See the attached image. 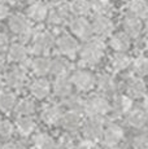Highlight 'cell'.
Returning a JSON list of instances; mask_svg holds the SVG:
<instances>
[{"instance_id": "obj_1", "label": "cell", "mask_w": 148, "mask_h": 149, "mask_svg": "<svg viewBox=\"0 0 148 149\" xmlns=\"http://www.w3.org/2000/svg\"><path fill=\"white\" fill-rule=\"evenodd\" d=\"M105 45L100 38H91L79 49V60L87 66H95L101 61L104 56Z\"/></svg>"}, {"instance_id": "obj_2", "label": "cell", "mask_w": 148, "mask_h": 149, "mask_svg": "<svg viewBox=\"0 0 148 149\" xmlns=\"http://www.w3.org/2000/svg\"><path fill=\"white\" fill-rule=\"evenodd\" d=\"M110 102L108 99L103 95H95L91 96L89 100H86V108H84V113L89 116V118H104L108 113H110Z\"/></svg>"}, {"instance_id": "obj_3", "label": "cell", "mask_w": 148, "mask_h": 149, "mask_svg": "<svg viewBox=\"0 0 148 149\" xmlns=\"http://www.w3.org/2000/svg\"><path fill=\"white\" fill-rule=\"evenodd\" d=\"M8 26H9L12 33L18 35L24 42H27L29 39L34 38L33 27L30 26L29 19L25 16H22V14H13V16H10Z\"/></svg>"}, {"instance_id": "obj_4", "label": "cell", "mask_w": 148, "mask_h": 149, "mask_svg": "<svg viewBox=\"0 0 148 149\" xmlns=\"http://www.w3.org/2000/svg\"><path fill=\"white\" fill-rule=\"evenodd\" d=\"M31 52L36 56H45L56 45V39L48 31H42L34 35Z\"/></svg>"}, {"instance_id": "obj_5", "label": "cell", "mask_w": 148, "mask_h": 149, "mask_svg": "<svg viewBox=\"0 0 148 149\" xmlns=\"http://www.w3.org/2000/svg\"><path fill=\"white\" fill-rule=\"evenodd\" d=\"M70 79L74 87L82 92H87L96 86V77L87 70H75L70 75Z\"/></svg>"}, {"instance_id": "obj_6", "label": "cell", "mask_w": 148, "mask_h": 149, "mask_svg": "<svg viewBox=\"0 0 148 149\" xmlns=\"http://www.w3.org/2000/svg\"><path fill=\"white\" fill-rule=\"evenodd\" d=\"M70 31L82 40H90L94 35L92 24L84 17H75L69 22Z\"/></svg>"}, {"instance_id": "obj_7", "label": "cell", "mask_w": 148, "mask_h": 149, "mask_svg": "<svg viewBox=\"0 0 148 149\" xmlns=\"http://www.w3.org/2000/svg\"><path fill=\"white\" fill-rule=\"evenodd\" d=\"M104 130V118L94 117V118H89L83 123V135L87 140H91V141L103 139Z\"/></svg>"}, {"instance_id": "obj_8", "label": "cell", "mask_w": 148, "mask_h": 149, "mask_svg": "<svg viewBox=\"0 0 148 149\" xmlns=\"http://www.w3.org/2000/svg\"><path fill=\"white\" fill-rule=\"evenodd\" d=\"M56 47H57L59 52L62 56L66 57H74L77 53H79V44L74 36L69 34H62L56 39Z\"/></svg>"}, {"instance_id": "obj_9", "label": "cell", "mask_w": 148, "mask_h": 149, "mask_svg": "<svg viewBox=\"0 0 148 149\" xmlns=\"http://www.w3.org/2000/svg\"><path fill=\"white\" fill-rule=\"evenodd\" d=\"M70 14H72V12H70L69 4L64 3V4L55 5L52 9H50V13H48V24L52 25V26H61L68 21Z\"/></svg>"}, {"instance_id": "obj_10", "label": "cell", "mask_w": 148, "mask_h": 149, "mask_svg": "<svg viewBox=\"0 0 148 149\" xmlns=\"http://www.w3.org/2000/svg\"><path fill=\"white\" fill-rule=\"evenodd\" d=\"M91 24H92L94 34L99 38L110 36V34L114 30V24L108 16H96Z\"/></svg>"}, {"instance_id": "obj_11", "label": "cell", "mask_w": 148, "mask_h": 149, "mask_svg": "<svg viewBox=\"0 0 148 149\" xmlns=\"http://www.w3.org/2000/svg\"><path fill=\"white\" fill-rule=\"evenodd\" d=\"M124 139V128L116 123H109L103 134V141L109 148H113Z\"/></svg>"}, {"instance_id": "obj_12", "label": "cell", "mask_w": 148, "mask_h": 149, "mask_svg": "<svg viewBox=\"0 0 148 149\" xmlns=\"http://www.w3.org/2000/svg\"><path fill=\"white\" fill-rule=\"evenodd\" d=\"M5 84L9 88H15L20 90L25 86L26 83V73H25L24 68H12L7 74H5Z\"/></svg>"}, {"instance_id": "obj_13", "label": "cell", "mask_w": 148, "mask_h": 149, "mask_svg": "<svg viewBox=\"0 0 148 149\" xmlns=\"http://www.w3.org/2000/svg\"><path fill=\"white\" fill-rule=\"evenodd\" d=\"M133 109V99L127 95H118L113 100L110 113L113 117H121L124 114H127Z\"/></svg>"}, {"instance_id": "obj_14", "label": "cell", "mask_w": 148, "mask_h": 149, "mask_svg": "<svg viewBox=\"0 0 148 149\" xmlns=\"http://www.w3.org/2000/svg\"><path fill=\"white\" fill-rule=\"evenodd\" d=\"M96 87L103 95H114L117 92L118 83L110 74H100L96 77Z\"/></svg>"}, {"instance_id": "obj_15", "label": "cell", "mask_w": 148, "mask_h": 149, "mask_svg": "<svg viewBox=\"0 0 148 149\" xmlns=\"http://www.w3.org/2000/svg\"><path fill=\"white\" fill-rule=\"evenodd\" d=\"M126 92L127 96L131 99L143 97L147 93V84L139 77H133V78L127 79L126 82Z\"/></svg>"}, {"instance_id": "obj_16", "label": "cell", "mask_w": 148, "mask_h": 149, "mask_svg": "<svg viewBox=\"0 0 148 149\" xmlns=\"http://www.w3.org/2000/svg\"><path fill=\"white\" fill-rule=\"evenodd\" d=\"M122 27H124V33L131 39V38H138L140 35L143 25H142V21L138 17H134L127 13L125 16L124 21H122Z\"/></svg>"}, {"instance_id": "obj_17", "label": "cell", "mask_w": 148, "mask_h": 149, "mask_svg": "<svg viewBox=\"0 0 148 149\" xmlns=\"http://www.w3.org/2000/svg\"><path fill=\"white\" fill-rule=\"evenodd\" d=\"M73 83L70 77L64 75V77H57L55 83H53V92L57 97H61L62 100L66 99L73 93Z\"/></svg>"}, {"instance_id": "obj_18", "label": "cell", "mask_w": 148, "mask_h": 149, "mask_svg": "<svg viewBox=\"0 0 148 149\" xmlns=\"http://www.w3.org/2000/svg\"><path fill=\"white\" fill-rule=\"evenodd\" d=\"M126 121L134 128H142L148 123V113L143 108L131 109L126 114Z\"/></svg>"}, {"instance_id": "obj_19", "label": "cell", "mask_w": 148, "mask_h": 149, "mask_svg": "<svg viewBox=\"0 0 148 149\" xmlns=\"http://www.w3.org/2000/svg\"><path fill=\"white\" fill-rule=\"evenodd\" d=\"M26 13H27V18H30L31 21L42 22V21H44V19H47L50 9H48L45 3L35 1V3H33V4L29 5Z\"/></svg>"}, {"instance_id": "obj_20", "label": "cell", "mask_w": 148, "mask_h": 149, "mask_svg": "<svg viewBox=\"0 0 148 149\" xmlns=\"http://www.w3.org/2000/svg\"><path fill=\"white\" fill-rule=\"evenodd\" d=\"M27 54H29V51L22 43H15L8 49V58L12 62H17L21 65H25L26 60H29Z\"/></svg>"}, {"instance_id": "obj_21", "label": "cell", "mask_w": 148, "mask_h": 149, "mask_svg": "<svg viewBox=\"0 0 148 149\" xmlns=\"http://www.w3.org/2000/svg\"><path fill=\"white\" fill-rule=\"evenodd\" d=\"M82 122H83V119H82L81 113H77V111H66V113H64L62 119L60 123H61L62 127L66 131L74 132V131H77L81 127Z\"/></svg>"}, {"instance_id": "obj_22", "label": "cell", "mask_w": 148, "mask_h": 149, "mask_svg": "<svg viewBox=\"0 0 148 149\" xmlns=\"http://www.w3.org/2000/svg\"><path fill=\"white\" fill-rule=\"evenodd\" d=\"M62 116H64V111L59 105L45 107L42 111V119L47 125H57V123L61 122Z\"/></svg>"}, {"instance_id": "obj_23", "label": "cell", "mask_w": 148, "mask_h": 149, "mask_svg": "<svg viewBox=\"0 0 148 149\" xmlns=\"http://www.w3.org/2000/svg\"><path fill=\"white\" fill-rule=\"evenodd\" d=\"M51 62L52 60H50L47 56H36L30 61V68L36 75L44 77L51 73Z\"/></svg>"}, {"instance_id": "obj_24", "label": "cell", "mask_w": 148, "mask_h": 149, "mask_svg": "<svg viewBox=\"0 0 148 149\" xmlns=\"http://www.w3.org/2000/svg\"><path fill=\"white\" fill-rule=\"evenodd\" d=\"M30 92L36 99H45L51 92V83L45 78H38L30 84Z\"/></svg>"}, {"instance_id": "obj_25", "label": "cell", "mask_w": 148, "mask_h": 149, "mask_svg": "<svg viewBox=\"0 0 148 149\" xmlns=\"http://www.w3.org/2000/svg\"><path fill=\"white\" fill-rule=\"evenodd\" d=\"M127 13L134 17L148 19V1L147 0H130L127 4Z\"/></svg>"}, {"instance_id": "obj_26", "label": "cell", "mask_w": 148, "mask_h": 149, "mask_svg": "<svg viewBox=\"0 0 148 149\" xmlns=\"http://www.w3.org/2000/svg\"><path fill=\"white\" fill-rule=\"evenodd\" d=\"M70 62L68 61L65 57H61V56H57L52 60L51 62V73L53 75L57 77H64V75H68V73L70 71Z\"/></svg>"}, {"instance_id": "obj_27", "label": "cell", "mask_w": 148, "mask_h": 149, "mask_svg": "<svg viewBox=\"0 0 148 149\" xmlns=\"http://www.w3.org/2000/svg\"><path fill=\"white\" fill-rule=\"evenodd\" d=\"M131 65H133L131 57L125 52H117L116 54H113L112 58H110V68L114 71L126 70V69L130 68Z\"/></svg>"}, {"instance_id": "obj_28", "label": "cell", "mask_w": 148, "mask_h": 149, "mask_svg": "<svg viewBox=\"0 0 148 149\" xmlns=\"http://www.w3.org/2000/svg\"><path fill=\"white\" fill-rule=\"evenodd\" d=\"M109 44L116 52H126L130 48V38L125 33H116L110 36Z\"/></svg>"}, {"instance_id": "obj_29", "label": "cell", "mask_w": 148, "mask_h": 149, "mask_svg": "<svg viewBox=\"0 0 148 149\" xmlns=\"http://www.w3.org/2000/svg\"><path fill=\"white\" fill-rule=\"evenodd\" d=\"M64 105L68 108V111H77V113H84V108H86V100L79 95H74L72 93L64 99Z\"/></svg>"}, {"instance_id": "obj_30", "label": "cell", "mask_w": 148, "mask_h": 149, "mask_svg": "<svg viewBox=\"0 0 148 149\" xmlns=\"http://www.w3.org/2000/svg\"><path fill=\"white\" fill-rule=\"evenodd\" d=\"M69 7L73 14H75L77 17H83L90 13L91 1L90 0H72L69 3Z\"/></svg>"}, {"instance_id": "obj_31", "label": "cell", "mask_w": 148, "mask_h": 149, "mask_svg": "<svg viewBox=\"0 0 148 149\" xmlns=\"http://www.w3.org/2000/svg\"><path fill=\"white\" fill-rule=\"evenodd\" d=\"M17 131L22 136H29L34 130H35V122L30 117H20L16 122Z\"/></svg>"}, {"instance_id": "obj_32", "label": "cell", "mask_w": 148, "mask_h": 149, "mask_svg": "<svg viewBox=\"0 0 148 149\" xmlns=\"http://www.w3.org/2000/svg\"><path fill=\"white\" fill-rule=\"evenodd\" d=\"M34 145L36 149H57V144L48 134H38L34 137Z\"/></svg>"}, {"instance_id": "obj_33", "label": "cell", "mask_w": 148, "mask_h": 149, "mask_svg": "<svg viewBox=\"0 0 148 149\" xmlns=\"http://www.w3.org/2000/svg\"><path fill=\"white\" fill-rule=\"evenodd\" d=\"M17 100L16 95L9 91H1L0 92V110L10 111L13 108H16Z\"/></svg>"}, {"instance_id": "obj_34", "label": "cell", "mask_w": 148, "mask_h": 149, "mask_svg": "<svg viewBox=\"0 0 148 149\" xmlns=\"http://www.w3.org/2000/svg\"><path fill=\"white\" fill-rule=\"evenodd\" d=\"M15 110L16 114L20 117H30L35 111V104L30 99H22L21 101L17 102Z\"/></svg>"}, {"instance_id": "obj_35", "label": "cell", "mask_w": 148, "mask_h": 149, "mask_svg": "<svg viewBox=\"0 0 148 149\" xmlns=\"http://www.w3.org/2000/svg\"><path fill=\"white\" fill-rule=\"evenodd\" d=\"M110 0H91V10L96 13V16H108L112 12Z\"/></svg>"}, {"instance_id": "obj_36", "label": "cell", "mask_w": 148, "mask_h": 149, "mask_svg": "<svg viewBox=\"0 0 148 149\" xmlns=\"http://www.w3.org/2000/svg\"><path fill=\"white\" fill-rule=\"evenodd\" d=\"M133 70L138 77H144L148 74V57L138 56L133 61Z\"/></svg>"}, {"instance_id": "obj_37", "label": "cell", "mask_w": 148, "mask_h": 149, "mask_svg": "<svg viewBox=\"0 0 148 149\" xmlns=\"http://www.w3.org/2000/svg\"><path fill=\"white\" fill-rule=\"evenodd\" d=\"M59 149H77V144L74 141L73 136L72 135H62L59 140V144H57Z\"/></svg>"}, {"instance_id": "obj_38", "label": "cell", "mask_w": 148, "mask_h": 149, "mask_svg": "<svg viewBox=\"0 0 148 149\" xmlns=\"http://www.w3.org/2000/svg\"><path fill=\"white\" fill-rule=\"evenodd\" d=\"M15 127L9 121H1L0 122V137L3 139H8V137L12 136Z\"/></svg>"}, {"instance_id": "obj_39", "label": "cell", "mask_w": 148, "mask_h": 149, "mask_svg": "<svg viewBox=\"0 0 148 149\" xmlns=\"http://www.w3.org/2000/svg\"><path fill=\"white\" fill-rule=\"evenodd\" d=\"M134 149H148V135H138L133 140Z\"/></svg>"}, {"instance_id": "obj_40", "label": "cell", "mask_w": 148, "mask_h": 149, "mask_svg": "<svg viewBox=\"0 0 148 149\" xmlns=\"http://www.w3.org/2000/svg\"><path fill=\"white\" fill-rule=\"evenodd\" d=\"M9 36L4 33H0V52L9 49Z\"/></svg>"}, {"instance_id": "obj_41", "label": "cell", "mask_w": 148, "mask_h": 149, "mask_svg": "<svg viewBox=\"0 0 148 149\" xmlns=\"http://www.w3.org/2000/svg\"><path fill=\"white\" fill-rule=\"evenodd\" d=\"M77 149H98V148H96V145L94 144V141L86 139V140H83V141L77 144Z\"/></svg>"}, {"instance_id": "obj_42", "label": "cell", "mask_w": 148, "mask_h": 149, "mask_svg": "<svg viewBox=\"0 0 148 149\" xmlns=\"http://www.w3.org/2000/svg\"><path fill=\"white\" fill-rule=\"evenodd\" d=\"M8 16H9V8L5 4H0V21L5 19Z\"/></svg>"}, {"instance_id": "obj_43", "label": "cell", "mask_w": 148, "mask_h": 149, "mask_svg": "<svg viewBox=\"0 0 148 149\" xmlns=\"http://www.w3.org/2000/svg\"><path fill=\"white\" fill-rule=\"evenodd\" d=\"M0 149H18L17 148L16 144H13V143H5V144H3Z\"/></svg>"}, {"instance_id": "obj_44", "label": "cell", "mask_w": 148, "mask_h": 149, "mask_svg": "<svg viewBox=\"0 0 148 149\" xmlns=\"http://www.w3.org/2000/svg\"><path fill=\"white\" fill-rule=\"evenodd\" d=\"M143 109L148 113V95H146V97L143 100Z\"/></svg>"}, {"instance_id": "obj_45", "label": "cell", "mask_w": 148, "mask_h": 149, "mask_svg": "<svg viewBox=\"0 0 148 149\" xmlns=\"http://www.w3.org/2000/svg\"><path fill=\"white\" fill-rule=\"evenodd\" d=\"M48 1H50L51 4H53V5H60V4H64L65 0H48Z\"/></svg>"}, {"instance_id": "obj_46", "label": "cell", "mask_w": 148, "mask_h": 149, "mask_svg": "<svg viewBox=\"0 0 148 149\" xmlns=\"http://www.w3.org/2000/svg\"><path fill=\"white\" fill-rule=\"evenodd\" d=\"M5 65V58L3 54H0V70H3V68H4Z\"/></svg>"}, {"instance_id": "obj_47", "label": "cell", "mask_w": 148, "mask_h": 149, "mask_svg": "<svg viewBox=\"0 0 148 149\" xmlns=\"http://www.w3.org/2000/svg\"><path fill=\"white\" fill-rule=\"evenodd\" d=\"M10 1H13V0H0V4H5V5H7L8 3H10Z\"/></svg>"}, {"instance_id": "obj_48", "label": "cell", "mask_w": 148, "mask_h": 149, "mask_svg": "<svg viewBox=\"0 0 148 149\" xmlns=\"http://www.w3.org/2000/svg\"><path fill=\"white\" fill-rule=\"evenodd\" d=\"M25 3H27V4H33V3H35L36 0H24Z\"/></svg>"}, {"instance_id": "obj_49", "label": "cell", "mask_w": 148, "mask_h": 149, "mask_svg": "<svg viewBox=\"0 0 148 149\" xmlns=\"http://www.w3.org/2000/svg\"><path fill=\"white\" fill-rule=\"evenodd\" d=\"M146 48H147V49H148V39H147V40H146Z\"/></svg>"}, {"instance_id": "obj_50", "label": "cell", "mask_w": 148, "mask_h": 149, "mask_svg": "<svg viewBox=\"0 0 148 149\" xmlns=\"http://www.w3.org/2000/svg\"><path fill=\"white\" fill-rule=\"evenodd\" d=\"M146 27H147V31H148V19H147V22H146Z\"/></svg>"}, {"instance_id": "obj_51", "label": "cell", "mask_w": 148, "mask_h": 149, "mask_svg": "<svg viewBox=\"0 0 148 149\" xmlns=\"http://www.w3.org/2000/svg\"><path fill=\"white\" fill-rule=\"evenodd\" d=\"M109 149H119V148H117V147H113V148H109Z\"/></svg>"}, {"instance_id": "obj_52", "label": "cell", "mask_w": 148, "mask_h": 149, "mask_svg": "<svg viewBox=\"0 0 148 149\" xmlns=\"http://www.w3.org/2000/svg\"><path fill=\"white\" fill-rule=\"evenodd\" d=\"M0 92H1V84H0Z\"/></svg>"}, {"instance_id": "obj_53", "label": "cell", "mask_w": 148, "mask_h": 149, "mask_svg": "<svg viewBox=\"0 0 148 149\" xmlns=\"http://www.w3.org/2000/svg\"><path fill=\"white\" fill-rule=\"evenodd\" d=\"M147 126H148V123H147Z\"/></svg>"}]
</instances>
